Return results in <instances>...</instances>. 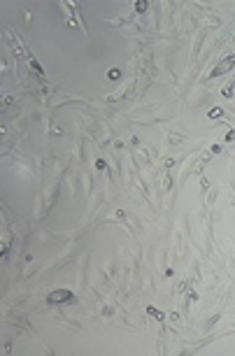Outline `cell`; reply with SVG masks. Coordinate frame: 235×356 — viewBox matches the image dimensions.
Masks as SVG:
<instances>
[{"instance_id":"2","label":"cell","mask_w":235,"mask_h":356,"mask_svg":"<svg viewBox=\"0 0 235 356\" xmlns=\"http://www.w3.org/2000/svg\"><path fill=\"white\" fill-rule=\"evenodd\" d=\"M230 65H233V56H228V58L223 61V63H219V68H216V70H212V77H219L221 72H228V70H230Z\"/></svg>"},{"instance_id":"5","label":"cell","mask_w":235,"mask_h":356,"mask_svg":"<svg viewBox=\"0 0 235 356\" xmlns=\"http://www.w3.org/2000/svg\"><path fill=\"white\" fill-rule=\"evenodd\" d=\"M135 9H137V12H144V9H147V2H137V5H135Z\"/></svg>"},{"instance_id":"3","label":"cell","mask_w":235,"mask_h":356,"mask_svg":"<svg viewBox=\"0 0 235 356\" xmlns=\"http://www.w3.org/2000/svg\"><path fill=\"white\" fill-rule=\"evenodd\" d=\"M223 96H226V98H233V84H228L226 89H223Z\"/></svg>"},{"instance_id":"4","label":"cell","mask_w":235,"mask_h":356,"mask_svg":"<svg viewBox=\"0 0 235 356\" xmlns=\"http://www.w3.org/2000/svg\"><path fill=\"white\" fill-rule=\"evenodd\" d=\"M119 75H121L119 70H109V72H107V77H109V79H119Z\"/></svg>"},{"instance_id":"7","label":"cell","mask_w":235,"mask_h":356,"mask_svg":"<svg viewBox=\"0 0 235 356\" xmlns=\"http://www.w3.org/2000/svg\"><path fill=\"white\" fill-rule=\"evenodd\" d=\"M7 251V244H0V254H5Z\"/></svg>"},{"instance_id":"1","label":"cell","mask_w":235,"mask_h":356,"mask_svg":"<svg viewBox=\"0 0 235 356\" xmlns=\"http://www.w3.org/2000/svg\"><path fill=\"white\" fill-rule=\"evenodd\" d=\"M72 300V291L67 289H58V291H51L47 296V303L49 305H60V303H70Z\"/></svg>"},{"instance_id":"6","label":"cell","mask_w":235,"mask_h":356,"mask_svg":"<svg viewBox=\"0 0 235 356\" xmlns=\"http://www.w3.org/2000/svg\"><path fill=\"white\" fill-rule=\"evenodd\" d=\"M209 117H212V119H214V117H221V110H212V112H209Z\"/></svg>"}]
</instances>
